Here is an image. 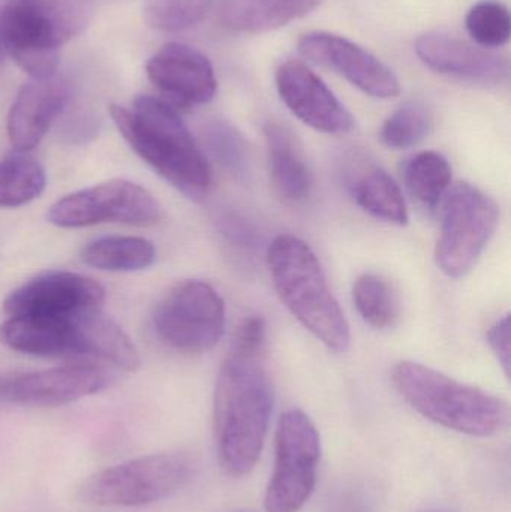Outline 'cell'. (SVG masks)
I'll use <instances>...</instances> for the list:
<instances>
[{
  "mask_svg": "<svg viewBox=\"0 0 511 512\" xmlns=\"http://www.w3.org/2000/svg\"><path fill=\"white\" fill-rule=\"evenodd\" d=\"M273 411V387L263 357L231 351L216 379L213 402L216 453L231 477L254 471Z\"/></svg>",
  "mask_w": 511,
  "mask_h": 512,
  "instance_id": "cell-1",
  "label": "cell"
},
{
  "mask_svg": "<svg viewBox=\"0 0 511 512\" xmlns=\"http://www.w3.org/2000/svg\"><path fill=\"white\" fill-rule=\"evenodd\" d=\"M110 114L129 147L162 179L189 197L206 194L212 185L209 159L176 108L141 95L132 108L111 105Z\"/></svg>",
  "mask_w": 511,
  "mask_h": 512,
  "instance_id": "cell-2",
  "label": "cell"
},
{
  "mask_svg": "<svg viewBox=\"0 0 511 512\" xmlns=\"http://www.w3.org/2000/svg\"><path fill=\"white\" fill-rule=\"evenodd\" d=\"M266 261L273 286L288 312L329 351L347 352L350 324L308 243L281 234L267 248Z\"/></svg>",
  "mask_w": 511,
  "mask_h": 512,
  "instance_id": "cell-3",
  "label": "cell"
},
{
  "mask_svg": "<svg viewBox=\"0 0 511 512\" xmlns=\"http://www.w3.org/2000/svg\"><path fill=\"white\" fill-rule=\"evenodd\" d=\"M390 378L399 396L438 426L476 438L498 435L509 426L506 400L425 364L401 361Z\"/></svg>",
  "mask_w": 511,
  "mask_h": 512,
  "instance_id": "cell-4",
  "label": "cell"
},
{
  "mask_svg": "<svg viewBox=\"0 0 511 512\" xmlns=\"http://www.w3.org/2000/svg\"><path fill=\"white\" fill-rule=\"evenodd\" d=\"M74 0H8L2 6V38L12 57L30 78L56 74L59 48L83 24Z\"/></svg>",
  "mask_w": 511,
  "mask_h": 512,
  "instance_id": "cell-5",
  "label": "cell"
},
{
  "mask_svg": "<svg viewBox=\"0 0 511 512\" xmlns=\"http://www.w3.org/2000/svg\"><path fill=\"white\" fill-rule=\"evenodd\" d=\"M192 472L194 462L183 451L147 454L90 475L75 498L90 507H146L179 492Z\"/></svg>",
  "mask_w": 511,
  "mask_h": 512,
  "instance_id": "cell-6",
  "label": "cell"
},
{
  "mask_svg": "<svg viewBox=\"0 0 511 512\" xmlns=\"http://www.w3.org/2000/svg\"><path fill=\"white\" fill-rule=\"evenodd\" d=\"M441 206L435 262L446 276L459 279L473 270L494 237L500 209L488 194L470 183L450 186Z\"/></svg>",
  "mask_w": 511,
  "mask_h": 512,
  "instance_id": "cell-7",
  "label": "cell"
},
{
  "mask_svg": "<svg viewBox=\"0 0 511 512\" xmlns=\"http://www.w3.org/2000/svg\"><path fill=\"white\" fill-rule=\"evenodd\" d=\"M321 438L311 418L288 409L276 427L275 468L264 495L266 512H299L317 484Z\"/></svg>",
  "mask_w": 511,
  "mask_h": 512,
  "instance_id": "cell-8",
  "label": "cell"
},
{
  "mask_svg": "<svg viewBox=\"0 0 511 512\" xmlns=\"http://www.w3.org/2000/svg\"><path fill=\"white\" fill-rule=\"evenodd\" d=\"M156 336L176 351L203 354L218 345L225 330V304L203 280L174 285L152 315Z\"/></svg>",
  "mask_w": 511,
  "mask_h": 512,
  "instance_id": "cell-9",
  "label": "cell"
},
{
  "mask_svg": "<svg viewBox=\"0 0 511 512\" xmlns=\"http://www.w3.org/2000/svg\"><path fill=\"white\" fill-rule=\"evenodd\" d=\"M48 222L59 228L99 224H158L162 207L147 189L129 180H110L66 195L48 210Z\"/></svg>",
  "mask_w": 511,
  "mask_h": 512,
  "instance_id": "cell-10",
  "label": "cell"
},
{
  "mask_svg": "<svg viewBox=\"0 0 511 512\" xmlns=\"http://www.w3.org/2000/svg\"><path fill=\"white\" fill-rule=\"evenodd\" d=\"M297 48L305 59L332 69L372 98L392 99L401 93L395 72L371 51L344 36L330 32L306 33Z\"/></svg>",
  "mask_w": 511,
  "mask_h": 512,
  "instance_id": "cell-11",
  "label": "cell"
},
{
  "mask_svg": "<svg viewBox=\"0 0 511 512\" xmlns=\"http://www.w3.org/2000/svg\"><path fill=\"white\" fill-rule=\"evenodd\" d=\"M101 283L71 271H47L12 291L3 303L8 316H68L101 307Z\"/></svg>",
  "mask_w": 511,
  "mask_h": 512,
  "instance_id": "cell-12",
  "label": "cell"
},
{
  "mask_svg": "<svg viewBox=\"0 0 511 512\" xmlns=\"http://www.w3.org/2000/svg\"><path fill=\"white\" fill-rule=\"evenodd\" d=\"M153 86L174 108L207 104L218 90L215 69L210 60L191 45L170 42L156 51L146 63Z\"/></svg>",
  "mask_w": 511,
  "mask_h": 512,
  "instance_id": "cell-13",
  "label": "cell"
},
{
  "mask_svg": "<svg viewBox=\"0 0 511 512\" xmlns=\"http://www.w3.org/2000/svg\"><path fill=\"white\" fill-rule=\"evenodd\" d=\"M276 87L288 110L315 131L344 135L353 131V114L326 83L300 60H288L276 71Z\"/></svg>",
  "mask_w": 511,
  "mask_h": 512,
  "instance_id": "cell-14",
  "label": "cell"
},
{
  "mask_svg": "<svg viewBox=\"0 0 511 512\" xmlns=\"http://www.w3.org/2000/svg\"><path fill=\"white\" fill-rule=\"evenodd\" d=\"M110 379L93 364H66L3 381L0 397L24 406H60L101 393Z\"/></svg>",
  "mask_w": 511,
  "mask_h": 512,
  "instance_id": "cell-15",
  "label": "cell"
},
{
  "mask_svg": "<svg viewBox=\"0 0 511 512\" xmlns=\"http://www.w3.org/2000/svg\"><path fill=\"white\" fill-rule=\"evenodd\" d=\"M416 53L428 68L456 80L483 86H497L509 80L510 65L506 57L449 33L420 36Z\"/></svg>",
  "mask_w": 511,
  "mask_h": 512,
  "instance_id": "cell-16",
  "label": "cell"
},
{
  "mask_svg": "<svg viewBox=\"0 0 511 512\" xmlns=\"http://www.w3.org/2000/svg\"><path fill=\"white\" fill-rule=\"evenodd\" d=\"M71 101V87L57 74L30 78L8 114V137L15 152L35 149Z\"/></svg>",
  "mask_w": 511,
  "mask_h": 512,
  "instance_id": "cell-17",
  "label": "cell"
},
{
  "mask_svg": "<svg viewBox=\"0 0 511 512\" xmlns=\"http://www.w3.org/2000/svg\"><path fill=\"white\" fill-rule=\"evenodd\" d=\"M80 312L68 316H8L0 324V343L35 357L86 355Z\"/></svg>",
  "mask_w": 511,
  "mask_h": 512,
  "instance_id": "cell-18",
  "label": "cell"
},
{
  "mask_svg": "<svg viewBox=\"0 0 511 512\" xmlns=\"http://www.w3.org/2000/svg\"><path fill=\"white\" fill-rule=\"evenodd\" d=\"M344 183L354 203L387 224L404 227L408 224V209L398 183L384 168L365 156H350L345 162Z\"/></svg>",
  "mask_w": 511,
  "mask_h": 512,
  "instance_id": "cell-19",
  "label": "cell"
},
{
  "mask_svg": "<svg viewBox=\"0 0 511 512\" xmlns=\"http://www.w3.org/2000/svg\"><path fill=\"white\" fill-rule=\"evenodd\" d=\"M270 180L276 195L287 204L308 200L314 186L312 171L293 129L278 120L264 125Z\"/></svg>",
  "mask_w": 511,
  "mask_h": 512,
  "instance_id": "cell-20",
  "label": "cell"
},
{
  "mask_svg": "<svg viewBox=\"0 0 511 512\" xmlns=\"http://www.w3.org/2000/svg\"><path fill=\"white\" fill-rule=\"evenodd\" d=\"M218 21L236 33H264L305 17L323 0H216Z\"/></svg>",
  "mask_w": 511,
  "mask_h": 512,
  "instance_id": "cell-21",
  "label": "cell"
},
{
  "mask_svg": "<svg viewBox=\"0 0 511 512\" xmlns=\"http://www.w3.org/2000/svg\"><path fill=\"white\" fill-rule=\"evenodd\" d=\"M155 259V246L143 237H101L84 246L81 251V261L84 264L116 273L146 270L153 265Z\"/></svg>",
  "mask_w": 511,
  "mask_h": 512,
  "instance_id": "cell-22",
  "label": "cell"
},
{
  "mask_svg": "<svg viewBox=\"0 0 511 512\" xmlns=\"http://www.w3.org/2000/svg\"><path fill=\"white\" fill-rule=\"evenodd\" d=\"M407 191L425 207L435 209L452 186V167L441 153L426 150L405 162L402 170Z\"/></svg>",
  "mask_w": 511,
  "mask_h": 512,
  "instance_id": "cell-23",
  "label": "cell"
},
{
  "mask_svg": "<svg viewBox=\"0 0 511 512\" xmlns=\"http://www.w3.org/2000/svg\"><path fill=\"white\" fill-rule=\"evenodd\" d=\"M47 174L38 159L15 152L0 162V209H17L39 198Z\"/></svg>",
  "mask_w": 511,
  "mask_h": 512,
  "instance_id": "cell-24",
  "label": "cell"
},
{
  "mask_svg": "<svg viewBox=\"0 0 511 512\" xmlns=\"http://www.w3.org/2000/svg\"><path fill=\"white\" fill-rule=\"evenodd\" d=\"M353 301L360 318L375 330H390L401 318V303L392 283L377 273L357 277Z\"/></svg>",
  "mask_w": 511,
  "mask_h": 512,
  "instance_id": "cell-25",
  "label": "cell"
},
{
  "mask_svg": "<svg viewBox=\"0 0 511 512\" xmlns=\"http://www.w3.org/2000/svg\"><path fill=\"white\" fill-rule=\"evenodd\" d=\"M204 147L216 164L234 177H242L249 170V149L239 129L225 120H212L204 126Z\"/></svg>",
  "mask_w": 511,
  "mask_h": 512,
  "instance_id": "cell-26",
  "label": "cell"
},
{
  "mask_svg": "<svg viewBox=\"0 0 511 512\" xmlns=\"http://www.w3.org/2000/svg\"><path fill=\"white\" fill-rule=\"evenodd\" d=\"M432 129V116L419 102H407L390 114L380 138L389 149L404 150L422 143Z\"/></svg>",
  "mask_w": 511,
  "mask_h": 512,
  "instance_id": "cell-27",
  "label": "cell"
},
{
  "mask_svg": "<svg viewBox=\"0 0 511 512\" xmlns=\"http://www.w3.org/2000/svg\"><path fill=\"white\" fill-rule=\"evenodd\" d=\"M216 0H146L144 18L159 32L191 29L204 20Z\"/></svg>",
  "mask_w": 511,
  "mask_h": 512,
  "instance_id": "cell-28",
  "label": "cell"
},
{
  "mask_svg": "<svg viewBox=\"0 0 511 512\" xmlns=\"http://www.w3.org/2000/svg\"><path fill=\"white\" fill-rule=\"evenodd\" d=\"M465 26L479 47L488 50L503 47L511 35L509 8L498 0H483L470 9Z\"/></svg>",
  "mask_w": 511,
  "mask_h": 512,
  "instance_id": "cell-29",
  "label": "cell"
},
{
  "mask_svg": "<svg viewBox=\"0 0 511 512\" xmlns=\"http://www.w3.org/2000/svg\"><path fill=\"white\" fill-rule=\"evenodd\" d=\"M218 230L227 245L239 254L252 256L260 246L258 228L242 213L233 210L222 213L218 218Z\"/></svg>",
  "mask_w": 511,
  "mask_h": 512,
  "instance_id": "cell-30",
  "label": "cell"
},
{
  "mask_svg": "<svg viewBox=\"0 0 511 512\" xmlns=\"http://www.w3.org/2000/svg\"><path fill=\"white\" fill-rule=\"evenodd\" d=\"M267 325L260 316L246 318L237 331L233 351L239 354L263 357L266 351Z\"/></svg>",
  "mask_w": 511,
  "mask_h": 512,
  "instance_id": "cell-31",
  "label": "cell"
},
{
  "mask_svg": "<svg viewBox=\"0 0 511 512\" xmlns=\"http://www.w3.org/2000/svg\"><path fill=\"white\" fill-rule=\"evenodd\" d=\"M488 345L503 367L504 375L510 378V316L498 319L488 330Z\"/></svg>",
  "mask_w": 511,
  "mask_h": 512,
  "instance_id": "cell-32",
  "label": "cell"
},
{
  "mask_svg": "<svg viewBox=\"0 0 511 512\" xmlns=\"http://www.w3.org/2000/svg\"><path fill=\"white\" fill-rule=\"evenodd\" d=\"M0 18H2V6H0ZM6 51L5 47H3V38H2V23H0V63L6 59Z\"/></svg>",
  "mask_w": 511,
  "mask_h": 512,
  "instance_id": "cell-33",
  "label": "cell"
},
{
  "mask_svg": "<svg viewBox=\"0 0 511 512\" xmlns=\"http://www.w3.org/2000/svg\"><path fill=\"white\" fill-rule=\"evenodd\" d=\"M3 381H0V390H2Z\"/></svg>",
  "mask_w": 511,
  "mask_h": 512,
  "instance_id": "cell-34",
  "label": "cell"
}]
</instances>
